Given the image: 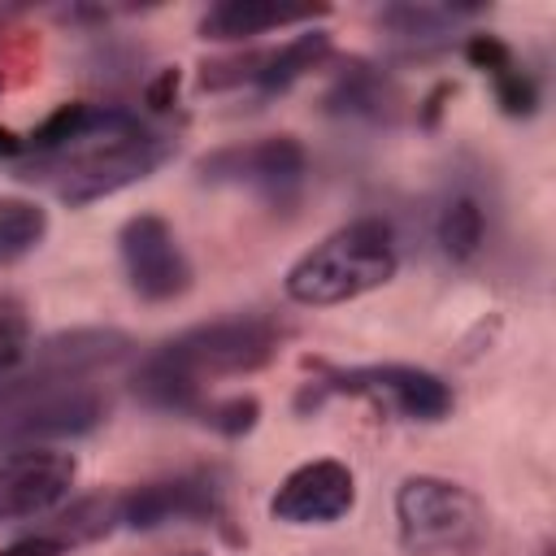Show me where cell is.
<instances>
[{
	"mask_svg": "<svg viewBox=\"0 0 556 556\" xmlns=\"http://www.w3.org/2000/svg\"><path fill=\"white\" fill-rule=\"evenodd\" d=\"M278 343L282 326L261 313L200 321L148 352L130 378V391L156 413H200L204 382L265 369L278 356Z\"/></svg>",
	"mask_w": 556,
	"mask_h": 556,
	"instance_id": "6da1fadb",
	"label": "cell"
},
{
	"mask_svg": "<svg viewBox=\"0 0 556 556\" xmlns=\"http://www.w3.org/2000/svg\"><path fill=\"white\" fill-rule=\"evenodd\" d=\"M174 152V139L143 126L122 104H100L96 122L70 139L65 148L48 156H30L17 165V178L52 182V191L65 204H91L104 200L139 178H148L156 165H165Z\"/></svg>",
	"mask_w": 556,
	"mask_h": 556,
	"instance_id": "7a4b0ae2",
	"label": "cell"
},
{
	"mask_svg": "<svg viewBox=\"0 0 556 556\" xmlns=\"http://www.w3.org/2000/svg\"><path fill=\"white\" fill-rule=\"evenodd\" d=\"M400 256H395V230L382 217H356L339 230H330L321 243H313L282 278L287 295L308 308L356 300L382 282H391Z\"/></svg>",
	"mask_w": 556,
	"mask_h": 556,
	"instance_id": "3957f363",
	"label": "cell"
},
{
	"mask_svg": "<svg viewBox=\"0 0 556 556\" xmlns=\"http://www.w3.org/2000/svg\"><path fill=\"white\" fill-rule=\"evenodd\" d=\"M400 543L408 556H465L486 539V508L460 482L413 473L395 491Z\"/></svg>",
	"mask_w": 556,
	"mask_h": 556,
	"instance_id": "277c9868",
	"label": "cell"
},
{
	"mask_svg": "<svg viewBox=\"0 0 556 556\" xmlns=\"http://www.w3.org/2000/svg\"><path fill=\"white\" fill-rule=\"evenodd\" d=\"M195 174L208 187H239L274 208H291L308 174V152L295 135H265L252 143L213 148L208 156L195 161Z\"/></svg>",
	"mask_w": 556,
	"mask_h": 556,
	"instance_id": "5b68a950",
	"label": "cell"
},
{
	"mask_svg": "<svg viewBox=\"0 0 556 556\" xmlns=\"http://www.w3.org/2000/svg\"><path fill=\"white\" fill-rule=\"evenodd\" d=\"M326 395H356L378 404L404 421H443L452 413V387L417 365H356V369H321V382L308 387L304 404Z\"/></svg>",
	"mask_w": 556,
	"mask_h": 556,
	"instance_id": "8992f818",
	"label": "cell"
},
{
	"mask_svg": "<svg viewBox=\"0 0 556 556\" xmlns=\"http://www.w3.org/2000/svg\"><path fill=\"white\" fill-rule=\"evenodd\" d=\"M117 252L130 291L143 304H169L191 287V261L174 235V226L156 213H135L117 230Z\"/></svg>",
	"mask_w": 556,
	"mask_h": 556,
	"instance_id": "52a82bcc",
	"label": "cell"
},
{
	"mask_svg": "<svg viewBox=\"0 0 556 556\" xmlns=\"http://www.w3.org/2000/svg\"><path fill=\"white\" fill-rule=\"evenodd\" d=\"M330 52V35L326 30H304L278 48H261V52H243V56H222V61H204L200 65V87L204 91H235V87H256V91H287L295 78H304L308 70H317Z\"/></svg>",
	"mask_w": 556,
	"mask_h": 556,
	"instance_id": "ba28073f",
	"label": "cell"
},
{
	"mask_svg": "<svg viewBox=\"0 0 556 556\" xmlns=\"http://www.w3.org/2000/svg\"><path fill=\"white\" fill-rule=\"evenodd\" d=\"M78 465L56 447H17L0 456V521L48 517L74 486Z\"/></svg>",
	"mask_w": 556,
	"mask_h": 556,
	"instance_id": "9c48e42d",
	"label": "cell"
},
{
	"mask_svg": "<svg viewBox=\"0 0 556 556\" xmlns=\"http://www.w3.org/2000/svg\"><path fill=\"white\" fill-rule=\"evenodd\" d=\"M222 517V486L208 473H178L130 486L117 495V526L156 530L169 521H213Z\"/></svg>",
	"mask_w": 556,
	"mask_h": 556,
	"instance_id": "30bf717a",
	"label": "cell"
},
{
	"mask_svg": "<svg viewBox=\"0 0 556 556\" xmlns=\"http://www.w3.org/2000/svg\"><path fill=\"white\" fill-rule=\"evenodd\" d=\"M356 504V482H352V469L343 460H308V465H295L274 500H269V513L287 526H326V521H339L348 508Z\"/></svg>",
	"mask_w": 556,
	"mask_h": 556,
	"instance_id": "8fae6325",
	"label": "cell"
},
{
	"mask_svg": "<svg viewBox=\"0 0 556 556\" xmlns=\"http://www.w3.org/2000/svg\"><path fill=\"white\" fill-rule=\"evenodd\" d=\"M326 113L374 122V126L395 122L400 117V87L382 70H374L369 61H348L326 91Z\"/></svg>",
	"mask_w": 556,
	"mask_h": 556,
	"instance_id": "7c38bea8",
	"label": "cell"
},
{
	"mask_svg": "<svg viewBox=\"0 0 556 556\" xmlns=\"http://www.w3.org/2000/svg\"><path fill=\"white\" fill-rule=\"evenodd\" d=\"M317 13H321V9H282V4H265V0H222V4L204 9V17H200V39L235 43V39L265 35V30H274V26L313 22Z\"/></svg>",
	"mask_w": 556,
	"mask_h": 556,
	"instance_id": "4fadbf2b",
	"label": "cell"
},
{
	"mask_svg": "<svg viewBox=\"0 0 556 556\" xmlns=\"http://www.w3.org/2000/svg\"><path fill=\"white\" fill-rule=\"evenodd\" d=\"M478 13H482L478 4H387L378 22L391 30L395 43L426 52V48H443L456 22L478 17Z\"/></svg>",
	"mask_w": 556,
	"mask_h": 556,
	"instance_id": "5bb4252c",
	"label": "cell"
},
{
	"mask_svg": "<svg viewBox=\"0 0 556 556\" xmlns=\"http://www.w3.org/2000/svg\"><path fill=\"white\" fill-rule=\"evenodd\" d=\"M434 239L443 248L447 261H473L482 239H486V217H482V204L469 195V191H456L439 204V217H434Z\"/></svg>",
	"mask_w": 556,
	"mask_h": 556,
	"instance_id": "9a60e30c",
	"label": "cell"
},
{
	"mask_svg": "<svg viewBox=\"0 0 556 556\" xmlns=\"http://www.w3.org/2000/svg\"><path fill=\"white\" fill-rule=\"evenodd\" d=\"M48 235V213L43 204L26 195H0V265H13L30 256Z\"/></svg>",
	"mask_w": 556,
	"mask_h": 556,
	"instance_id": "2e32d148",
	"label": "cell"
},
{
	"mask_svg": "<svg viewBox=\"0 0 556 556\" xmlns=\"http://www.w3.org/2000/svg\"><path fill=\"white\" fill-rule=\"evenodd\" d=\"M30 317L17 295H0V378L17 374L30 361Z\"/></svg>",
	"mask_w": 556,
	"mask_h": 556,
	"instance_id": "e0dca14e",
	"label": "cell"
},
{
	"mask_svg": "<svg viewBox=\"0 0 556 556\" xmlns=\"http://www.w3.org/2000/svg\"><path fill=\"white\" fill-rule=\"evenodd\" d=\"M491 83H495V100H500V109H504L508 117H530V113L539 109V83H534V74L521 70L517 61H508L504 70H495Z\"/></svg>",
	"mask_w": 556,
	"mask_h": 556,
	"instance_id": "ac0fdd59",
	"label": "cell"
},
{
	"mask_svg": "<svg viewBox=\"0 0 556 556\" xmlns=\"http://www.w3.org/2000/svg\"><path fill=\"white\" fill-rule=\"evenodd\" d=\"M204 426H213L217 434H226V439H239V434H248L252 426H256V417H261V404H256V395H230V400H204V408L195 413Z\"/></svg>",
	"mask_w": 556,
	"mask_h": 556,
	"instance_id": "d6986e66",
	"label": "cell"
},
{
	"mask_svg": "<svg viewBox=\"0 0 556 556\" xmlns=\"http://www.w3.org/2000/svg\"><path fill=\"white\" fill-rule=\"evenodd\" d=\"M465 56H469L482 74H495V70H504L508 61H517L513 48H508L504 39H495V35H469V39H465Z\"/></svg>",
	"mask_w": 556,
	"mask_h": 556,
	"instance_id": "ffe728a7",
	"label": "cell"
},
{
	"mask_svg": "<svg viewBox=\"0 0 556 556\" xmlns=\"http://www.w3.org/2000/svg\"><path fill=\"white\" fill-rule=\"evenodd\" d=\"M65 552V543L56 539V534H26V539H17V543H9V547H0V556H61Z\"/></svg>",
	"mask_w": 556,
	"mask_h": 556,
	"instance_id": "44dd1931",
	"label": "cell"
},
{
	"mask_svg": "<svg viewBox=\"0 0 556 556\" xmlns=\"http://www.w3.org/2000/svg\"><path fill=\"white\" fill-rule=\"evenodd\" d=\"M22 148H26V139L13 135L9 126H0V156H22Z\"/></svg>",
	"mask_w": 556,
	"mask_h": 556,
	"instance_id": "7402d4cb",
	"label": "cell"
},
{
	"mask_svg": "<svg viewBox=\"0 0 556 556\" xmlns=\"http://www.w3.org/2000/svg\"><path fill=\"white\" fill-rule=\"evenodd\" d=\"M539 556H552V552H547V547H543V552H539Z\"/></svg>",
	"mask_w": 556,
	"mask_h": 556,
	"instance_id": "603a6c76",
	"label": "cell"
}]
</instances>
